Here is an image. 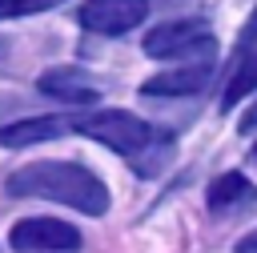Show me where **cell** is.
<instances>
[{"instance_id":"obj_1","label":"cell","mask_w":257,"mask_h":253,"mask_svg":"<svg viewBox=\"0 0 257 253\" xmlns=\"http://www.w3.org/2000/svg\"><path fill=\"white\" fill-rule=\"evenodd\" d=\"M8 197H44V201H60L68 209H80L88 217H100L108 209V189L96 173H88L84 165L72 161H32L24 169H16L4 181Z\"/></svg>"},{"instance_id":"obj_2","label":"cell","mask_w":257,"mask_h":253,"mask_svg":"<svg viewBox=\"0 0 257 253\" xmlns=\"http://www.w3.org/2000/svg\"><path fill=\"white\" fill-rule=\"evenodd\" d=\"M72 129L84 133V137H92V141H100V145H108V149H116V153H124V157L149 149V141H153V129H149L141 116L124 112V108L88 112V116H80Z\"/></svg>"},{"instance_id":"obj_3","label":"cell","mask_w":257,"mask_h":253,"mask_svg":"<svg viewBox=\"0 0 257 253\" xmlns=\"http://www.w3.org/2000/svg\"><path fill=\"white\" fill-rule=\"evenodd\" d=\"M153 60H177V56H213V32L205 20L189 16V20H169V24H157L153 32H145V44H141Z\"/></svg>"},{"instance_id":"obj_4","label":"cell","mask_w":257,"mask_h":253,"mask_svg":"<svg viewBox=\"0 0 257 253\" xmlns=\"http://www.w3.org/2000/svg\"><path fill=\"white\" fill-rule=\"evenodd\" d=\"M8 241L20 253H72V249H80V229H72L68 221H56V217H24L12 225Z\"/></svg>"},{"instance_id":"obj_5","label":"cell","mask_w":257,"mask_h":253,"mask_svg":"<svg viewBox=\"0 0 257 253\" xmlns=\"http://www.w3.org/2000/svg\"><path fill=\"white\" fill-rule=\"evenodd\" d=\"M145 16H149V0H84L76 12L80 28L100 32V36H120L137 28Z\"/></svg>"},{"instance_id":"obj_6","label":"cell","mask_w":257,"mask_h":253,"mask_svg":"<svg viewBox=\"0 0 257 253\" xmlns=\"http://www.w3.org/2000/svg\"><path fill=\"white\" fill-rule=\"evenodd\" d=\"M209 72H213V60L205 64H189V68H169V72H157L141 84L145 96H193L209 84Z\"/></svg>"},{"instance_id":"obj_7","label":"cell","mask_w":257,"mask_h":253,"mask_svg":"<svg viewBox=\"0 0 257 253\" xmlns=\"http://www.w3.org/2000/svg\"><path fill=\"white\" fill-rule=\"evenodd\" d=\"M36 88H40L44 96H52V100H68V104H92V100L100 96L96 84H92L80 68H48V72H40Z\"/></svg>"},{"instance_id":"obj_8","label":"cell","mask_w":257,"mask_h":253,"mask_svg":"<svg viewBox=\"0 0 257 253\" xmlns=\"http://www.w3.org/2000/svg\"><path fill=\"white\" fill-rule=\"evenodd\" d=\"M64 129H68V120H60V116H24V120L0 129V145H4V149H24V145L52 141V137H60Z\"/></svg>"},{"instance_id":"obj_9","label":"cell","mask_w":257,"mask_h":253,"mask_svg":"<svg viewBox=\"0 0 257 253\" xmlns=\"http://www.w3.org/2000/svg\"><path fill=\"white\" fill-rule=\"evenodd\" d=\"M257 197V189L241 177V173H221L213 185H209V197H205V205L213 209V213H225V209H233V205H245V201H253Z\"/></svg>"},{"instance_id":"obj_10","label":"cell","mask_w":257,"mask_h":253,"mask_svg":"<svg viewBox=\"0 0 257 253\" xmlns=\"http://www.w3.org/2000/svg\"><path fill=\"white\" fill-rule=\"evenodd\" d=\"M257 88V48L249 52V56H241V64H237V72H233V80L225 84V96H221V104L225 108H233L241 96H249Z\"/></svg>"},{"instance_id":"obj_11","label":"cell","mask_w":257,"mask_h":253,"mask_svg":"<svg viewBox=\"0 0 257 253\" xmlns=\"http://www.w3.org/2000/svg\"><path fill=\"white\" fill-rule=\"evenodd\" d=\"M64 0H0V20H20V16H36V12H48Z\"/></svg>"},{"instance_id":"obj_12","label":"cell","mask_w":257,"mask_h":253,"mask_svg":"<svg viewBox=\"0 0 257 253\" xmlns=\"http://www.w3.org/2000/svg\"><path fill=\"white\" fill-rule=\"evenodd\" d=\"M253 48H257V8L249 12V20H245V28L237 36V56H249Z\"/></svg>"},{"instance_id":"obj_13","label":"cell","mask_w":257,"mask_h":253,"mask_svg":"<svg viewBox=\"0 0 257 253\" xmlns=\"http://www.w3.org/2000/svg\"><path fill=\"white\" fill-rule=\"evenodd\" d=\"M253 129H257V104H253V108L241 116V133H253Z\"/></svg>"},{"instance_id":"obj_14","label":"cell","mask_w":257,"mask_h":253,"mask_svg":"<svg viewBox=\"0 0 257 253\" xmlns=\"http://www.w3.org/2000/svg\"><path fill=\"white\" fill-rule=\"evenodd\" d=\"M237 253H257V229H253V233H249V237L237 245Z\"/></svg>"},{"instance_id":"obj_15","label":"cell","mask_w":257,"mask_h":253,"mask_svg":"<svg viewBox=\"0 0 257 253\" xmlns=\"http://www.w3.org/2000/svg\"><path fill=\"white\" fill-rule=\"evenodd\" d=\"M253 157H257V149H253Z\"/></svg>"}]
</instances>
